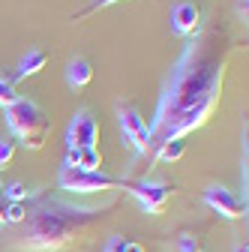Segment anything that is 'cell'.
Returning a JSON list of instances; mask_svg holds the SVG:
<instances>
[{
    "label": "cell",
    "instance_id": "6da1fadb",
    "mask_svg": "<svg viewBox=\"0 0 249 252\" xmlns=\"http://www.w3.org/2000/svg\"><path fill=\"white\" fill-rule=\"evenodd\" d=\"M228 39L219 33L186 39L174 66L162 84L153 120L147 123L150 153L165 141H177L198 129L222 99V81L228 69Z\"/></svg>",
    "mask_w": 249,
    "mask_h": 252
},
{
    "label": "cell",
    "instance_id": "7a4b0ae2",
    "mask_svg": "<svg viewBox=\"0 0 249 252\" xmlns=\"http://www.w3.org/2000/svg\"><path fill=\"white\" fill-rule=\"evenodd\" d=\"M111 207H114L111 201L102 207H81L63 198L39 195L36 204L27 207L24 216V246L36 252L60 249L72 243L78 234H84L87 228H93Z\"/></svg>",
    "mask_w": 249,
    "mask_h": 252
},
{
    "label": "cell",
    "instance_id": "3957f363",
    "mask_svg": "<svg viewBox=\"0 0 249 252\" xmlns=\"http://www.w3.org/2000/svg\"><path fill=\"white\" fill-rule=\"evenodd\" d=\"M6 126H9L15 144H24L27 150H42L48 141V132H51L45 111L36 102L21 99V96L6 108Z\"/></svg>",
    "mask_w": 249,
    "mask_h": 252
},
{
    "label": "cell",
    "instance_id": "277c9868",
    "mask_svg": "<svg viewBox=\"0 0 249 252\" xmlns=\"http://www.w3.org/2000/svg\"><path fill=\"white\" fill-rule=\"evenodd\" d=\"M129 180L111 177L105 171H84V168H69L63 165L57 174V186L66 192H105V189H126Z\"/></svg>",
    "mask_w": 249,
    "mask_h": 252
},
{
    "label": "cell",
    "instance_id": "5b68a950",
    "mask_svg": "<svg viewBox=\"0 0 249 252\" xmlns=\"http://www.w3.org/2000/svg\"><path fill=\"white\" fill-rule=\"evenodd\" d=\"M117 120H120V132L126 138V144L135 153H150V138H147V120L138 114L135 105H120L117 108Z\"/></svg>",
    "mask_w": 249,
    "mask_h": 252
},
{
    "label": "cell",
    "instance_id": "8992f818",
    "mask_svg": "<svg viewBox=\"0 0 249 252\" xmlns=\"http://www.w3.org/2000/svg\"><path fill=\"white\" fill-rule=\"evenodd\" d=\"M168 27H171V33L180 36V39L198 36V30H201V9L192 3V0H177V3L171 6V15H168Z\"/></svg>",
    "mask_w": 249,
    "mask_h": 252
},
{
    "label": "cell",
    "instance_id": "52a82bcc",
    "mask_svg": "<svg viewBox=\"0 0 249 252\" xmlns=\"http://www.w3.org/2000/svg\"><path fill=\"white\" fill-rule=\"evenodd\" d=\"M99 141V123L90 111H78L69 120L66 129V150H84V147H96Z\"/></svg>",
    "mask_w": 249,
    "mask_h": 252
},
{
    "label": "cell",
    "instance_id": "ba28073f",
    "mask_svg": "<svg viewBox=\"0 0 249 252\" xmlns=\"http://www.w3.org/2000/svg\"><path fill=\"white\" fill-rule=\"evenodd\" d=\"M126 189L138 198V204L147 213H162L168 198H171V186L168 183H156V180H135V183H126Z\"/></svg>",
    "mask_w": 249,
    "mask_h": 252
},
{
    "label": "cell",
    "instance_id": "9c48e42d",
    "mask_svg": "<svg viewBox=\"0 0 249 252\" xmlns=\"http://www.w3.org/2000/svg\"><path fill=\"white\" fill-rule=\"evenodd\" d=\"M204 201L219 216H225V219L246 216V198H237L231 189H225V186H207L204 189Z\"/></svg>",
    "mask_w": 249,
    "mask_h": 252
},
{
    "label": "cell",
    "instance_id": "30bf717a",
    "mask_svg": "<svg viewBox=\"0 0 249 252\" xmlns=\"http://www.w3.org/2000/svg\"><path fill=\"white\" fill-rule=\"evenodd\" d=\"M45 63H48V54L42 51V48H30L21 60H18V69H15V75H12V87H15V81H24V78H33V75H39L42 69H45Z\"/></svg>",
    "mask_w": 249,
    "mask_h": 252
},
{
    "label": "cell",
    "instance_id": "8fae6325",
    "mask_svg": "<svg viewBox=\"0 0 249 252\" xmlns=\"http://www.w3.org/2000/svg\"><path fill=\"white\" fill-rule=\"evenodd\" d=\"M90 78H93V69H90V63H87L84 57L69 60V66H66V84H69L72 90L87 87V84H90Z\"/></svg>",
    "mask_w": 249,
    "mask_h": 252
},
{
    "label": "cell",
    "instance_id": "7c38bea8",
    "mask_svg": "<svg viewBox=\"0 0 249 252\" xmlns=\"http://www.w3.org/2000/svg\"><path fill=\"white\" fill-rule=\"evenodd\" d=\"M72 168L102 171V153H99V147H84V150H75V165H72Z\"/></svg>",
    "mask_w": 249,
    "mask_h": 252
},
{
    "label": "cell",
    "instance_id": "4fadbf2b",
    "mask_svg": "<svg viewBox=\"0 0 249 252\" xmlns=\"http://www.w3.org/2000/svg\"><path fill=\"white\" fill-rule=\"evenodd\" d=\"M183 138H177V141H165L162 147H156L153 150V156H156V159H162V162H174V159H180L183 156Z\"/></svg>",
    "mask_w": 249,
    "mask_h": 252
},
{
    "label": "cell",
    "instance_id": "5bb4252c",
    "mask_svg": "<svg viewBox=\"0 0 249 252\" xmlns=\"http://www.w3.org/2000/svg\"><path fill=\"white\" fill-rule=\"evenodd\" d=\"M15 138H0V171H3L6 165H12L15 159Z\"/></svg>",
    "mask_w": 249,
    "mask_h": 252
},
{
    "label": "cell",
    "instance_id": "9a60e30c",
    "mask_svg": "<svg viewBox=\"0 0 249 252\" xmlns=\"http://www.w3.org/2000/svg\"><path fill=\"white\" fill-rule=\"evenodd\" d=\"M24 216H27V204L24 201H9L3 222H24Z\"/></svg>",
    "mask_w": 249,
    "mask_h": 252
},
{
    "label": "cell",
    "instance_id": "2e32d148",
    "mask_svg": "<svg viewBox=\"0 0 249 252\" xmlns=\"http://www.w3.org/2000/svg\"><path fill=\"white\" fill-rule=\"evenodd\" d=\"M177 252H201V240L192 234H180L177 237Z\"/></svg>",
    "mask_w": 249,
    "mask_h": 252
},
{
    "label": "cell",
    "instance_id": "e0dca14e",
    "mask_svg": "<svg viewBox=\"0 0 249 252\" xmlns=\"http://www.w3.org/2000/svg\"><path fill=\"white\" fill-rule=\"evenodd\" d=\"M15 99H18L15 87H12L9 81H3V78H0V105H3V108H9V105H12Z\"/></svg>",
    "mask_w": 249,
    "mask_h": 252
},
{
    "label": "cell",
    "instance_id": "ac0fdd59",
    "mask_svg": "<svg viewBox=\"0 0 249 252\" xmlns=\"http://www.w3.org/2000/svg\"><path fill=\"white\" fill-rule=\"evenodd\" d=\"M3 198H6V201H24V198H27V186H24V183L6 186V189H3Z\"/></svg>",
    "mask_w": 249,
    "mask_h": 252
},
{
    "label": "cell",
    "instance_id": "d6986e66",
    "mask_svg": "<svg viewBox=\"0 0 249 252\" xmlns=\"http://www.w3.org/2000/svg\"><path fill=\"white\" fill-rule=\"evenodd\" d=\"M111 3H117V0H90V3L75 15V21H81L84 15H90V12H96V9H105V6H111Z\"/></svg>",
    "mask_w": 249,
    "mask_h": 252
},
{
    "label": "cell",
    "instance_id": "ffe728a7",
    "mask_svg": "<svg viewBox=\"0 0 249 252\" xmlns=\"http://www.w3.org/2000/svg\"><path fill=\"white\" fill-rule=\"evenodd\" d=\"M123 246H126V240H123L120 234H114V237H108V243H105L102 252H123Z\"/></svg>",
    "mask_w": 249,
    "mask_h": 252
},
{
    "label": "cell",
    "instance_id": "44dd1931",
    "mask_svg": "<svg viewBox=\"0 0 249 252\" xmlns=\"http://www.w3.org/2000/svg\"><path fill=\"white\" fill-rule=\"evenodd\" d=\"M6 204H9V201L0 195V222H3V216H6Z\"/></svg>",
    "mask_w": 249,
    "mask_h": 252
},
{
    "label": "cell",
    "instance_id": "7402d4cb",
    "mask_svg": "<svg viewBox=\"0 0 249 252\" xmlns=\"http://www.w3.org/2000/svg\"><path fill=\"white\" fill-rule=\"evenodd\" d=\"M234 252H249V249H246V246H237V249H234Z\"/></svg>",
    "mask_w": 249,
    "mask_h": 252
}]
</instances>
